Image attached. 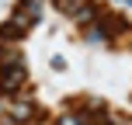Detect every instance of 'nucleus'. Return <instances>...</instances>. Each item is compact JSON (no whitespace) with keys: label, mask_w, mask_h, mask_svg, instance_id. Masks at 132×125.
Returning <instances> with one entry per match:
<instances>
[{"label":"nucleus","mask_w":132,"mask_h":125,"mask_svg":"<svg viewBox=\"0 0 132 125\" xmlns=\"http://www.w3.org/2000/svg\"><path fill=\"white\" fill-rule=\"evenodd\" d=\"M24 77H28V73H24V66H14V70H7V73H4L0 87H4V90H18V87L24 84Z\"/></svg>","instance_id":"obj_1"},{"label":"nucleus","mask_w":132,"mask_h":125,"mask_svg":"<svg viewBox=\"0 0 132 125\" xmlns=\"http://www.w3.org/2000/svg\"><path fill=\"white\" fill-rule=\"evenodd\" d=\"M73 4H77V0H63V11H73Z\"/></svg>","instance_id":"obj_2"}]
</instances>
